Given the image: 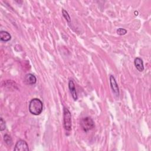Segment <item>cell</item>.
<instances>
[{"label":"cell","instance_id":"cell-1","mask_svg":"<svg viewBox=\"0 0 151 151\" xmlns=\"http://www.w3.org/2000/svg\"><path fill=\"white\" fill-rule=\"evenodd\" d=\"M43 109L42 101L37 98L32 99L29 104V111L34 115H39L41 113Z\"/></svg>","mask_w":151,"mask_h":151},{"label":"cell","instance_id":"cell-2","mask_svg":"<svg viewBox=\"0 0 151 151\" xmlns=\"http://www.w3.org/2000/svg\"><path fill=\"white\" fill-rule=\"evenodd\" d=\"M63 120L64 129L70 131L71 129V114L68 109L64 107L63 109Z\"/></svg>","mask_w":151,"mask_h":151},{"label":"cell","instance_id":"cell-3","mask_svg":"<svg viewBox=\"0 0 151 151\" xmlns=\"http://www.w3.org/2000/svg\"><path fill=\"white\" fill-rule=\"evenodd\" d=\"M80 125L83 130L87 132L94 127V123L91 118L90 117H86L81 120Z\"/></svg>","mask_w":151,"mask_h":151},{"label":"cell","instance_id":"cell-4","mask_svg":"<svg viewBox=\"0 0 151 151\" xmlns=\"http://www.w3.org/2000/svg\"><path fill=\"white\" fill-rule=\"evenodd\" d=\"M15 151H28L29 147L27 143L24 140H18L14 149Z\"/></svg>","mask_w":151,"mask_h":151},{"label":"cell","instance_id":"cell-5","mask_svg":"<svg viewBox=\"0 0 151 151\" xmlns=\"http://www.w3.org/2000/svg\"><path fill=\"white\" fill-rule=\"evenodd\" d=\"M110 84L111 88L113 92V93L118 97L119 96V89L117 85V83L115 80V78L113 77V76L111 75L110 76Z\"/></svg>","mask_w":151,"mask_h":151},{"label":"cell","instance_id":"cell-6","mask_svg":"<svg viewBox=\"0 0 151 151\" xmlns=\"http://www.w3.org/2000/svg\"><path fill=\"white\" fill-rule=\"evenodd\" d=\"M68 88H69V90L70 91V93H71V95H72V97H73V99L75 101L77 100V94L74 83L72 80H70L68 82Z\"/></svg>","mask_w":151,"mask_h":151},{"label":"cell","instance_id":"cell-7","mask_svg":"<svg viewBox=\"0 0 151 151\" xmlns=\"http://www.w3.org/2000/svg\"><path fill=\"white\" fill-rule=\"evenodd\" d=\"M24 81L27 84H34L37 82V78L35 76L32 74H27L24 77Z\"/></svg>","mask_w":151,"mask_h":151},{"label":"cell","instance_id":"cell-8","mask_svg":"<svg viewBox=\"0 0 151 151\" xmlns=\"http://www.w3.org/2000/svg\"><path fill=\"white\" fill-rule=\"evenodd\" d=\"M134 65H135L136 68H137V70H138V71L142 72L144 70V65H143V60L140 58H139V57L136 58L134 59Z\"/></svg>","mask_w":151,"mask_h":151},{"label":"cell","instance_id":"cell-9","mask_svg":"<svg viewBox=\"0 0 151 151\" xmlns=\"http://www.w3.org/2000/svg\"><path fill=\"white\" fill-rule=\"evenodd\" d=\"M11 38V36L9 34V33H8V32L5 31H1L0 32V39L1 41L6 42L9 41Z\"/></svg>","mask_w":151,"mask_h":151},{"label":"cell","instance_id":"cell-10","mask_svg":"<svg viewBox=\"0 0 151 151\" xmlns=\"http://www.w3.org/2000/svg\"><path fill=\"white\" fill-rule=\"evenodd\" d=\"M4 142L5 143L8 145V146H11L12 143V139L11 137V136L7 134H5L4 136Z\"/></svg>","mask_w":151,"mask_h":151},{"label":"cell","instance_id":"cell-11","mask_svg":"<svg viewBox=\"0 0 151 151\" xmlns=\"http://www.w3.org/2000/svg\"><path fill=\"white\" fill-rule=\"evenodd\" d=\"M62 14H63V15L64 17V18L66 19V21L68 22H70V21H71V19H70V17L68 13L67 12V11H65V9H63L62 10Z\"/></svg>","mask_w":151,"mask_h":151},{"label":"cell","instance_id":"cell-12","mask_svg":"<svg viewBox=\"0 0 151 151\" xmlns=\"http://www.w3.org/2000/svg\"><path fill=\"white\" fill-rule=\"evenodd\" d=\"M127 33V30L124 29V28H118L117 30V34L118 35H124Z\"/></svg>","mask_w":151,"mask_h":151},{"label":"cell","instance_id":"cell-13","mask_svg":"<svg viewBox=\"0 0 151 151\" xmlns=\"http://www.w3.org/2000/svg\"><path fill=\"white\" fill-rule=\"evenodd\" d=\"M5 127H6L5 122V121L4 120V119L1 117V120H0V130H1V131H2V130H5Z\"/></svg>","mask_w":151,"mask_h":151}]
</instances>
